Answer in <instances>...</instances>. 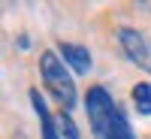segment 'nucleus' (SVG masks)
Masks as SVG:
<instances>
[{"label":"nucleus","instance_id":"1","mask_svg":"<svg viewBox=\"0 0 151 139\" xmlns=\"http://www.w3.org/2000/svg\"><path fill=\"white\" fill-rule=\"evenodd\" d=\"M40 76H42V85L48 88V94L60 103V109L64 112L76 109V85L58 52H52V48L40 52Z\"/></svg>","mask_w":151,"mask_h":139},{"label":"nucleus","instance_id":"2","mask_svg":"<svg viewBox=\"0 0 151 139\" xmlns=\"http://www.w3.org/2000/svg\"><path fill=\"white\" fill-rule=\"evenodd\" d=\"M85 112H88V124H91L94 139H109V130H112V124H115L121 106L112 100V94L103 85H94V88H88V94H85Z\"/></svg>","mask_w":151,"mask_h":139},{"label":"nucleus","instance_id":"3","mask_svg":"<svg viewBox=\"0 0 151 139\" xmlns=\"http://www.w3.org/2000/svg\"><path fill=\"white\" fill-rule=\"evenodd\" d=\"M118 42H121V52L127 55L130 64H136L139 70L151 73V42L142 30L136 27H118Z\"/></svg>","mask_w":151,"mask_h":139},{"label":"nucleus","instance_id":"4","mask_svg":"<svg viewBox=\"0 0 151 139\" xmlns=\"http://www.w3.org/2000/svg\"><path fill=\"white\" fill-rule=\"evenodd\" d=\"M58 55H60V60H64L73 73H79V76H85L88 70H91V52H88L85 45H79V42H60Z\"/></svg>","mask_w":151,"mask_h":139},{"label":"nucleus","instance_id":"5","mask_svg":"<svg viewBox=\"0 0 151 139\" xmlns=\"http://www.w3.org/2000/svg\"><path fill=\"white\" fill-rule=\"evenodd\" d=\"M30 106H33V112H36V118H40V130H42V139H64L58 133V124H55V115L45 109V100H42V94L36 91H30Z\"/></svg>","mask_w":151,"mask_h":139},{"label":"nucleus","instance_id":"6","mask_svg":"<svg viewBox=\"0 0 151 139\" xmlns=\"http://www.w3.org/2000/svg\"><path fill=\"white\" fill-rule=\"evenodd\" d=\"M133 103H136V112H139V115H151V85L148 82H136Z\"/></svg>","mask_w":151,"mask_h":139},{"label":"nucleus","instance_id":"7","mask_svg":"<svg viewBox=\"0 0 151 139\" xmlns=\"http://www.w3.org/2000/svg\"><path fill=\"white\" fill-rule=\"evenodd\" d=\"M55 124H58V133L64 136V139H79V136H82L79 127H76V121H73V115H70V112H64V109L55 115Z\"/></svg>","mask_w":151,"mask_h":139},{"label":"nucleus","instance_id":"8","mask_svg":"<svg viewBox=\"0 0 151 139\" xmlns=\"http://www.w3.org/2000/svg\"><path fill=\"white\" fill-rule=\"evenodd\" d=\"M27 45H30V40H27L24 33H21V36H18V48H27Z\"/></svg>","mask_w":151,"mask_h":139}]
</instances>
